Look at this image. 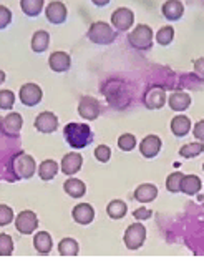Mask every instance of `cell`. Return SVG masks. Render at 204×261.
Here are the masks:
<instances>
[{
    "mask_svg": "<svg viewBox=\"0 0 204 261\" xmlns=\"http://www.w3.org/2000/svg\"><path fill=\"white\" fill-rule=\"evenodd\" d=\"M191 95L186 93L184 90H176L169 95V100H168V103L169 107L173 108L174 112H184V110H188V108L191 107Z\"/></svg>",
    "mask_w": 204,
    "mask_h": 261,
    "instance_id": "cell-20",
    "label": "cell"
},
{
    "mask_svg": "<svg viewBox=\"0 0 204 261\" xmlns=\"http://www.w3.org/2000/svg\"><path fill=\"white\" fill-rule=\"evenodd\" d=\"M45 17L50 23L53 25H60L67 20L68 17V10L65 7V4L63 2H59V0H55V2H50L47 7H45Z\"/></svg>",
    "mask_w": 204,
    "mask_h": 261,
    "instance_id": "cell-11",
    "label": "cell"
},
{
    "mask_svg": "<svg viewBox=\"0 0 204 261\" xmlns=\"http://www.w3.org/2000/svg\"><path fill=\"white\" fill-rule=\"evenodd\" d=\"M14 253V240L10 234L0 233V256H10Z\"/></svg>",
    "mask_w": 204,
    "mask_h": 261,
    "instance_id": "cell-32",
    "label": "cell"
},
{
    "mask_svg": "<svg viewBox=\"0 0 204 261\" xmlns=\"http://www.w3.org/2000/svg\"><path fill=\"white\" fill-rule=\"evenodd\" d=\"M18 98L25 107H35L42 101L43 92L37 84H23L18 90Z\"/></svg>",
    "mask_w": 204,
    "mask_h": 261,
    "instance_id": "cell-8",
    "label": "cell"
},
{
    "mask_svg": "<svg viewBox=\"0 0 204 261\" xmlns=\"http://www.w3.org/2000/svg\"><path fill=\"white\" fill-rule=\"evenodd\" d=\"M59 168H60L59 163L55 160H43L40 167H38V176H40L43 181H50L59 173Z\"/></svg>",
    "mask_w": 204,
    "mask_h": 261,
    "instance_id": "cell-26",
    "label": "cell"
},
{
    "mask_svg": "<svg viewBox=\"0 0 204 261\" xmlns=\"http://www.w3.org/2000/svg\"><path fill=\"white\" fill-rule=\"evenodd\" d=\"M14 221V210L7 205H0V226H7Z\"/></svg>",
    "mask_w": 204,
    "mask_h": 261,
    "instance_id": "cell-37",
    "label": "cell"
},
{
    "mask_svg": "<svg viewBox=\"0 0 204 261\" xmlns=\"http://www.w3.org/2000/svg\"><path fill=\"white\" fill-rule=\"evenodd\" d=\"M201 65H202V60H197V62H196V70H197V73H199L201 77H202V72H201Z\"/></svg>",
    "mask_w": 204,
    "mask_h": 261,
    "instance_id": "cell-42",
    "label": "cell"
},
{
    "mask_svg": "<svg viewBox=\"0 0 204 261\" xmlns=\"http://www.w3.org/2000/svg\"><path fill=\"white\" fill-rule=\"evenodd\" d=\"M15 103V93L12 90H0V110H10Z\"/></svg>",
    "mask_w": 204,
    "mask_h": 261,
    "instance_id": "cell-34",
    "label": "cell"
},
{
    "mask_svg": "<svg viewBox=\"0 0 204 261\" xmlns=\"http://www.w3.org/2000/svg\"><path fill=\"white\" fill-rule=\"evenodd\" d=\"M72 218L78 223V225H90L95 220V210L92 205L88 203H78L73 210H72Z\"/></svg>",
    "mask_w": 204,
    "mask_h": 261,
    "instance_id": "cell-16",
    "label": "cell"
},
{
    "mask_svg": "<svg viewBox=\"0 0 204 261\" xmlns=\"http://www.w3.org/2000/svg\"><path fill=\"white\" fill-rule=\"evenodd\" d=\"M86 37L93 43H97V45H110V43L116 40V30L110 23L98 20L90 25V29L86 32Z\"/></svg>",
    "mask_w": 204,
    "mask_h": 261,
    "instance_id": "cell-2",
    "label": "cell"
},
{
    "mask_svg": "<svg viewBox=\"0 0 204 261\" xmlns=\"http://www.w3.org/2000/svg\"><path fill=\"white\" fill-rule=\"evenodd\" d=\"M194 137L199 140V142H202V138H204V123L202 122L196 123V126H194Z\"/></svg>",
    "mask_w": 204,
    "mask_h": 261,
    "instance_id": "cell-40",
    "label": "cell"
},
{
    "mask_svg": "<svg viewBox=\"0 0 204 261\" xmlns=\"http://www.w3.org/2000/svg\"><path fill=\"white\" fill-rule=\"evenodd\" d=\"M128 42L133 48L141 50V52L150 50L153 47V30H151V27L146 23L136 25V27L130 32Z\"/></svg>",
    "mask_w": 204,
    "mask_h": 261,
    "instance_id": "cell-3",
    "label": "cell"
},
{
    "mask_svg": "<svg viewBox=\"0 0 204 261\" xmlns=\"http://www.w3.org/2000/svg\"><path fill=\"white\" fill-rule=\"evenodd\" d=\"M5 79H7V75H5V72H4V70H0V84H4V82H5Z\"/></svg>",
    "mask_w": 204,
    "mask_h": 261,
    "instance_id": "cell-43",
    "label": "cell"
},
{
    "mask_svg": "<svg viewBox=\"0 0 204 261\" xmlns=\"http://www.w3.org/2000/svg\"><path fill=\"white\" fill-rule=\"evenodd\" d=\"M181 178H183V173H181V171L171 173V175L166 178V188H168V192H171V193H178V192H180Z\"/></svg>",
    "mask_w": 204,
    "mask_h": 261,
    "instance_id": "cell-35",
    "label": "cell"
},
{
    "mask_svg": "<svg viewBox=\"0 0 204 261\" xmlns=\"http://www.w3.org/2000/svg\"><path fill=\"white\" fill-rule=\"evenodd\" d=\"M34 248L40 254H48L53 248V240L47 231H38L34 237Z\"/></svg>",
    "mask_w": 204,
    "mask_h": 261,
    "instance_id": "cell-25",
    "label": "cell"
},
{
    "mask_svg": "<svg viewBox=\"0 0 204 261\" xmlns=\"http://www.w3.org/2000/svg\"><path fill=\"white\" fill-rule=\"evenodd\" d=\"M135 23V14L128 7H120L111 14V27L120 32H126Z\"/></svg>",
    "mask_w": 204,
    "mask_h": 261,
    "instance_id": "cell-6",
    "label": "cell"
},
{
    "mask_svg": "<svg viewBox=\"0 0 204 261\" xmlns=\"http://www.w3.org/2000/svg\"><path fill=\"white\" fill-rule=\"evenodd\" d=\"M126 212H128V206H126V203L123 200H111L106 206V213L113 220L125 218Z\"/></svg>",
    "mask_w": 204,
    "mask_h": 261,
    "instance_id": "cell-27",
    "label": "cell"
},
{
    "mask_svg": "<svg viewBox=\"0 0 204 261\" xmlns=\"http://www.w3.org/2000/svg\"><path fill=\"white\" fill-rule=\"evenodd\" d=\"M166 103V92L161 87H151L148 88V92L144 93V105L150 110H158L163 108Z\"/></svg>",
    "mask_w": 204,
    "mask_h": 261,
    "instance_id": "cell-12",
    "label": "cell"
},
{
    "mask_svg": "<svg viewBox=\"0 0 204 261\" xmlns=\"http://www.w3.org/2000/svg\"><path fill=\"white\" fill-rule=\"evenodd\" d=\"M204 150V145L201 142H194V143H188V145H183L180 148V155L183 158H194V156H199Z\"/></svg>",
    "mask_w": 204,
    "mask_h": 261,
    "instance_id": "cell-30",
    "label": "cell"
},
{
    "mask_svg": "<svg viewBox=\"0 0 204 261\" xmlns=\"http://www.w3.org/2000/svg\"><path fill=\"white\" fill-rule=\"evenodd\" d=\"M63 137H65V142L73 146V148L80 150V148H85L92 143L93 140V133L90 125L86 123H67L65 128H63Z\"/></svg>",
    "mask_w": 204,
    "mask_h": 261,
    "instance_id": "cell-1",
    "label": "cell"
},
{
    "mask_svg": "<svg viewBox=\"0 0 204 261\" xmlns=\"http://www.w3.org/2000/svg\"><path fill=\"white\" fill-rule=\"evenodd\" d=\"M59 253L62 256H76L80 253L78 241L73 238H63L59 243Z\"/></svg>",
    "mask_w": 204,
    "mask_h": 261,
    "instance_id": "cell-29",
    "label": "cell"
},
{
    "mask_svg": "<svg viewBox=\"0 0 204 261\" xmlns=\"http://www.w3.org/2000/svg\"><path fill=\"white\" fill-rule=\"evenodd\" d=\"M118 146H120V150H123V151H131L136 146V137L133 135V133H123V135L118 138Z\"/></svg>",
    "mask_w": 204,
    "mask_h": 261,
    "instance_id": "cell-33",
    "label": "cell"
},
{
    "mask_svg": "<svg viewBox=\"0 0 204 261\" xmlns=\"http://www.w3.org/2000/svg\"><path fill=\"white\" fill-rule=\"evenodd\" d=\"M161 146H163V142L158 135H148L141 140L138 148L144 158H155L159 151H161Z\"/></svg>",
    "mask_w": 204,
    "mask_h": 261,
    "instance_id": "cell-14",
    "label": "cell"
},
{
    "mask_svg": "<svg viewBox=\"0 0 204 261\" xmlns=\"http://www.w3.org/2000/svg\"><path fill=\"white\" fill-rule=\"evenodd\" d=\"M15 228L22 234H32L38 228V218L32 210H23L17 215L15 218Z\"/></svg>",
    "mask_w": 204,
    "mask_h": 261,
    "instance_id": "cell-7",
    "label": "cell"
},
{
    "mask_svg": "<svg viewBox=\"0 0 204 261\" xmlns=\"http://www.w3.org/2000/svg\"><path fill=\"white\" fill-rule=\"evenodd\" d=\"M92 2L97 5V7H105V5L110 4V0H92Z\"/></svg>",
    "mask_w": 204,
    "mask_h": 261,
    "instance_id": "cell-41",
    "label": "cell"
},
{
    "mask_svg": "<svg viewBox=\"0 0 204 261\" xmlns=\"http://www.w3.org/2000/svg\"><path fill=\"white\" fill-rule=\"evenodd\" d=\"M45 0H20V7L27 17H37L42 14Z\"/></svg>",
    "mask_w": 204,
    "mask_h": 261,
    "instance_id": "cell-28",
    "label": "cell"
},
{
    "mask_svg": "<svg viewBox=\"0 0 204 261\" xmlns=\"http://www.w3.org/2000/svg\"><path fill=\"white\" fill-rule=\"evenodd\" d=\"M22 125H23V118L20 113L12 112L7 117L0 120V132L7 137H18V133L22 130Z\"/></svg>",
    "mask_w": 204,
    "mask_h": 261,
    "instance_id": "cell-10",
    "label": "cell"
},
{
    "mask_svg": "<svg viewBox=\"0 0 204 261\" xmlns=\"http://www.w3.org/2000/svg\"><path fill=\"white\" fill-rule=\"evenodd\" d=\"M133 195H135V200L139 203H151L156 200L158 188L153 183H143V185H139V187H136Z\"/></svg>",
    "mask_w": 204,
    "mask_h": 261,
    "instance_id": "cell-21",
    "label": "cell"
},
{
    "mask_svg": "<svg viewBox=\"0 0 204 261\" xmlns=\"http://www.w3.org/2000/svg\"><path fill=\"white\" fill-rule=\"evenodd\" d=\"M35 128L40 133H53L59 128V117L52 112H42L35 118Z\"/></svg>",
    "mask_w": 204,
    "mask_h": 261,
    "instance_id": "cell-13",
    "label": "cell"
},
{
    "mask_svg": "<svg viewBox=\"0 0 204 261\" xmlns=\"http://www.w3.org/2000/svg\"><path fill=\"white\" fill-rule=\"evenodd\" d=\"M10 22H12V12L5 5H0V30L9 27Z\"/></svg>",
    "mask_w": 204,
    "mask_h": 261,
    "instance_id": "cell-38",
    "label": "cell"
},
{
    "mask_svg": "<svg viewBox=\"0 0 204 261\" xmlns=\"http://www.w3.org/2000/svg\"><path fill=\"white\" fill-rule=\"evenodd\" d=\"M63 190L70 198H81L86 193V185L85 181L78 180V178H68V180L63 183Z\"/></svg>",
    "mask_w": 204,
    "mask_h": 261,
    "instance_id": "cell-22",
    "label": "cell"
},
{
    "mask_svg": "<svg viewBox=\"0 0 204 261\" xmlns=\"http://www.w3.org/2000/svg\"><path fill=\"white\" fill-rule=\"evenodd\" d=\"M78 115L83 120H97L100 117V101L90 95L81 97L78 101Z\"/></svg>",
    "mask_w": 204,
    "mask_h": 261,
    "instance_id": "cell-9",
    "label": "cell"
},
{
    "mask_svg": "<svg viewBox=\"0 0 204 261\" xmlns=\"http://www.w3.org/2000/svg\"><path fill=\"white\" fill-rule=\"evenodd\" d=\"M144 240H146V228L141 225V223H135V225H130L128 228H126L123 241H125V246L128 248V250L135 251V250H138V248H141Z\"/></svg>",
    "mask_w": 204,
    "mask_h": 261,
    "instance_id": "cell-5",
    "label": "cell"
},
{
    "mask_svg": "<svg viewBox=\"0 0 204 261\" xmlns=\"http://www.w3.org/2000/svg\"><path fill=\"white\" fill-rule=\"evenodd\" d=\"M161 12L164 18H168L169 22H174V20H180L184 14V5L181 4V0H166L163 4Z\"/></svg>",
    "mask_w": 204,
    "mask_h": 261,
    "instance_id": "cell-18",
    "label": "cell"
},
{
    "mask_svg": "<svg viewBox=\"0 0 204 261\" xmlns=\"http://www.w3.org/2000/svg\"><path fill=\"white\" fill-rule=\"evenodd\" d=\"M151 215H153L151 210L144 208V206H141V208H136V210H135V213H133V216H135V218H136V220H139V221L150 220V218H151Z\"/></svg>",
    "mask_w": 204,
    "mask_h": 261,
    "instance_id": "cell-39",
    "label": "cell"
},
{
    "mask_svg": "<svg viewBox=\"0 0 204 261\" xmlns=\"http://www.w3.org/2000/svg\"><path fill=\"white\" fill-rule=\"evenodd\" d=\"M173 39H174V29L171 27V25H164V27H161L158 30L156 42L159 43V45L166 47V45H169L171 42H173Z\"/></svg>",
    "mask_w": 204,
    "mask_h": 261,
    "instance_id": "cell-31",
    "label": "cell"
},
{
    "mask_svg": "<svg viewBox=\"0 0 204 261\" xmlns=\"http://www.w3.org/2000/svg\"><path fill=\"white\" fill-rule=\"evenodd\" d=\"M12 167H14L15 178H18V180H28V178H32L35 175L37 163L34 160V156L22 151V153L14 156V160H12Z\"/></svg>",
    "mask_w": 204,
    "mask_h": 261,
    "instance_id": "cell-4",
    "label": "cell"
},
{
    "mask_svg": "<svg viewBox=\"0 0 204 261\" xmlns=\"http://www.w3.org/2000/svg\"><path fill=\"white\" fill-rule=\"evenodd\" d=\"M50 45V34L47 30H37L34 35H32L30 40V47L35 54H43Z\"/></svg>",
    "mask_w": 204,
    "mask_h": 261,
    "instance_id": "cell-23",
    "label": "cell"
},
{
    "mask_svg": "<svg viewBox=\"0 0 204 261\" xmlns=\"http://www.w3.org/2000/svg\"><path fill=\"white\" fill-rule=\"evenodd\" d=\"M202 187V181L199 176L196 175H183L181 178V183H180V192L188 195V196H193L199 193V190Z\"/></svg>",
    "mask_w": 204,
    "mask_h": 261,
    "instance_id": "cell-19",
    "label": "cell"
},
{
    "mask_svg": "<svg viewBox=\"0 0 204 261\" xmlns=\"http://www.w3.org/2000/svg\"><path fill=\"white\" fill-rule=\"evenodd\" d=\"M81 165H83V156H81L80 153H76V151H73V153H67L65 156H63L60 168L65 175L72 176L75 173H78Z\"/></svg>",
    "mask_w": 204,
    "mask_h": 261,
    "instance_id": "cell-17",
    "label": "cell"
},
{
    "mask_svg": "<svg viewBox=\"0 0 204 261\" xmlns=\"http://www.w3.org/2000/svg\"><path fill=\"white\" fill-rule=\"evenodd\" d=\"M95 158L100 162V163H106V162H110V158H111V150H110V146H106V145H98L97 148H95Z\"/></svg>",
    "mask_w": 204,
    "mask_h": 261,
    "instance_id": "cell-36",
    "label": "cell"
},
{
    "mask_svg": "<svg viewBox=\"0 0 204 261\" xmlns=\"http://www.w3.org/2000/svg\"><path fill=\"white\" fill-rule=\"evenodd\" d=\"M48 67L56 73L67 72V70H70V67H72V57H70L67 52H62V50L53 52L48 57Z\"/></svg>",
    "mask_w": 204,
    "mask_h": 261,
    "instance_id": "cell-15",
    "label": "cell"
},
{
    "mask_svg": "<svg viewBox=\"0 0 204 261\" xmlns=\"http://www.w3.org/2000/svg\"><path fill=\"white\" fill-rule=\"evenodd\" d=\"M193 128V123H191V120L184 115H178L171 120V132H173L174 137H186L189 130Z\"/></svg>",
    "mask_w": 204,
    "mask_h": 261,
    "instance_id": "cell-24",
    "label": "cell"
}]
</instances>
